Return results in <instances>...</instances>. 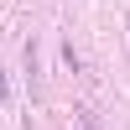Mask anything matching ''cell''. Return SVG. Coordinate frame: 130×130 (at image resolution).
<instances>
[{
	"label": "cell",
	"instance_id": "6da1fadb",
	"mask_svg": "<svg viewBox=\"0 0 130 130\" xmlns=\"http://www.w3.org/2000/svg\"><path fill=\"white\" fill-rule=\"evenodd\" d=\"M83 130H99V125H83Z\"/></svg>",
	"mask_w": 130,
	"mask_h": 130
}]
</instances>
